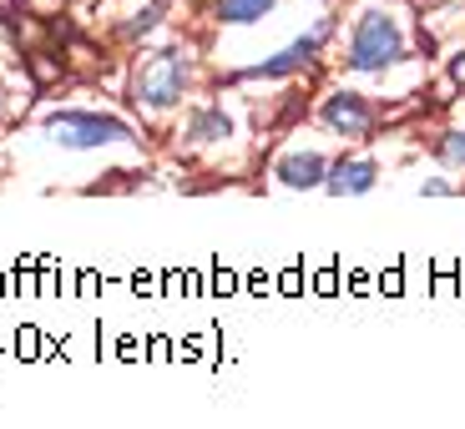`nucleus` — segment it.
Returning <instances> with one entry per match:
<instances>
[{
  "label": "nucleus",
  "instance_id": "obj_1",
  "mask_svg": "<svg viewBox=\"0 0 465 429\" xmlns=\"http://www.w3.org/2000/svg\"><path fill=\"white\" fill-rule=\"evenodd\" d=\"M405 66H415L405 11L390 0H364L339 31V71L349 82H390Z\"/></svg>",
  "mask_w": 465,
  "mask_h": 429
},
{
  "label": "nucleus",
  "instance_id": "obj_2",
  "mask_svg": "<svg viewBox=\"0 0 465 429\" xmlns=\"http://www.w3.org/2000/svg\"><path fill=\"white\" fill-rule=\"evenodd\" d=\"M198 92V51L187 41H167V46H147L127 71V102L142 116H173L183 112Z\"/></svg>",
  "mask_w": 465,
  "mask_h": 429
},
{
  "label": "nucleus",
  "instance_id": "obj_3",
  "mask_svg": "<svg viewBox=\"0 0 465 429\" xmlns=\"http://www.w3.org/2000/svg\"><path fill=\"white\" fill-rule=\"evenodd\" d=\"M35 137L46 141L51 151L66 157H96V151H142V132L132 127L127 116L116 112H96V106H56L35 122Z\"/></svg>",
  "mask_w": 465,
  "mask_h": 429
},
{
  "label": "nucleus",
  "instance_id": "obj_4",
  "mask_svg": "<svg viewBox=\"0 0 465 429\" xmlns=\"http://www.w3.org/2000/svg\"><path fill=\"white\" fill-rule=\"evenodd\" d=\"M339 31H344V15L324 11L314 15V21L303 25L293 41H283L279 51H268V56L248 61V66L228 71L223 82L228 86H253V82H299V76H309V71H319V61L329 56V46L339 41Z\"/></svg>",
  "mask_w": 465,
  "mask_h": 429
},
{
  "label": "nucleus",
  "instance_id": "obj_5",
  "mask_svg": "<svg viewBox=\"0 0 465 429\" xmlns=\"http://www.w3.org/2000/svg\"><path fill=\"white\" fill-rule=\"evenodd\" d=\"M380 122H384L380 102L354 82H334L314 102V127L324 137H334L339 147H370L380 137Z\"/></svg>",
  "mask_w": 465,
  "mask_h": 429
},
{
  "label": "nucleus",
  "instance_id": "obj_6",
  "mask_svg": "<svg viewBox=\"0 0 465 429\" xmlns=\"http://www.w3.org/2000/svg\"><path fill=\"white\" fill-rule=\"evenodd\" d=\"M380 182H384V162H380V157H374V151H364V147H344L334 162H329L324 198H334V202L370 198Z\"/></svg>",
  "mask_w": 465,
  "mask_h": 429
},
{
  "label": "nucleus",
  "instance_id": "obj_7",
  "mask_svg": "<svg viewBox=\"0 0 465 429\" xmlns=\"http://www.w3.org/2000/svg\"><path fill=\"white\" fill-rule=\"evenodd\" d=\"M329 157L324 147H303V141H293V147H283L273 162H268V182L283 187V192H324V177H329Z\"/></svg>",
  "mask_w": 465,
  "mask_h": 429
},
{
  "label": "nucleus",
  "instance_id": "obj_8",
  "mask_svg": "<svg viewBox=\"0 0 465 429\" xmlns=\"http://www.w3.org/2000/svg\"><path fill=\"white\" fill-rule=\"evenodd\" d=\"M183 147H203V151H223L238 141V116L228 112L223 102H203L183 116Z\"/></svg>",
  "mask_w": 465,
  "mask_h": 429
},
{
  "label": "nucleus",
  "instance_id": "obj_9",
  "mask_svg": "<svg viewBox=\"0 0 465 429\" xmlns=\"http://www.w3.org/2000/svg\"><path fill=\"white\" fill-rule=\"evenodd\" d=\"M283 11V0H203V15L223 31H258Z\"/></svg>",
  "mask_w": 465,
  "mask_h": 429
},
{
  "label": "nucleus",
  "instance_id": "obj_10",
  "mask_svg": "<svg viewBox=\"0 0 465 429\" xmlns=\"http://www.w3.org/2000/svg\"><path fill=\"white\" fill-rule=\"evenodd\" d=\"M163 21H167V0H147V5H137L127 21H116V41H127V46H147L152 35L163 31Z\"/></svg>",
  "mask_w": 465,
  "mask_h": 429
},
{
  "label": "nucleus",
  "instance_id": "obj_11",
  "mask_svg": "<svg viewBox=\"0 0 465 429\" xmlns=\"http://www.w3.org/2000/svg\"><path fill=\"white\" fill-rule=\"evenodd\" d=\"M430 151L440 157V167H445V172L465 177V122H450V127H440V132H435ZM460 192H465V182H460Z\"/></svg>",
  "mask_w": 465,
  "mask_h": 429
},
{
  "label": "nucleus",
  "instance_id": "obj_12",
  "mask_svg": "<svg viewBox=\"0 0 465 429\" xmlns=\"http://www.w3.org/2000/svg\"><path fill=\"white\" fill-rule=\"evenodd\" d=\"M445 82L465 96V41H455V46L445 51Z\"/></svg>",
  "mask_w": 465,
  "mask_h": 429
},
{
  "label": "nucleus",
  "instance_id": "obj_13",
  "mask_svg": "<svg viewBox=\"0 0 465 429\" xmlns=\"http://www.w3.org/2000/svg\"><path fill=\"white\" fill-rule=\"evenodd\" d=\"M455 192H460V182H450V172L420 177V198H455Z\"/></svg>",
  "mask_w": 465,
  "mask_h": 429
},
{
  "label": "nucleus",
  "instance_id": "obj_14",
  "mask_svg": "<svg viewBox=\"0 0 465 429\" xmlns=\"http://www.w3.org/2000/svg\"><path fill=\"white\" fill-rule=\"evenodd\" d=\"M319 5H324V11H334V5H339V0H319Z\"/></svg>",
  "mask_w": 465,
  "mask_h": 429
},
{
  "label": "nucleus",
  "instance_id": "obj_15",
  "mask_svg": "<svg viewBox=\"0 0 465 429\" xmlns=\"http://www.w3.org/2000/svg\"><path fill=\"white\" fill-rule=\"evenodd\" d=\"M0 106H5V102H0Z\"/></svg>",
  "mask_w": 465,
  "mask_h": 429
}]
</instances>
